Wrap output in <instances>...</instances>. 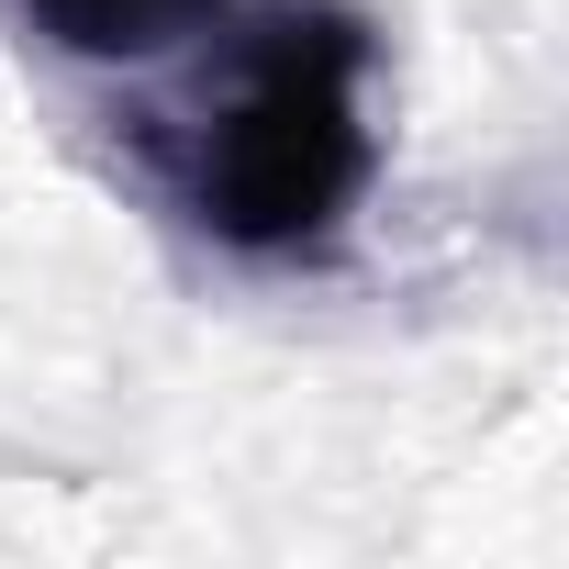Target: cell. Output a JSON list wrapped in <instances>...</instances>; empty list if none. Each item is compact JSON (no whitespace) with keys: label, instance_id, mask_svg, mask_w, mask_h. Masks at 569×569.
Segmentation results:
<instances>
[{"label":"cell","instance_id":"obj_1","mask_svg":"<svg viewBox=\"0 0 569 569\" xmlns=\"http://www.w3.org/2000/svg\"><path fill=\"white\" fill-rule=\"evenodd\" d=\"M212 79L168 112H123L146 179L168 212L246 257V268H302L336 257L347 212L380 179L369 134V68L380 34L358 0H234L212 34Z\"/></svg>","mask_w":569,"mask_h":569},{"label":"cell","instance_id":"obj_2","mask_svg":"<svg viewBox=\"0 0 569 569\" xmlns=\"http://www.w3.org/2000/svg\"><path fill=\"white\" fill-rule=\"evenodd\" d=\"M12 12L34 46H57L79 68H168L223 34L234 0H12Z\"/></svg>","mask_w":569,"mask_h":569}]
</instances>
